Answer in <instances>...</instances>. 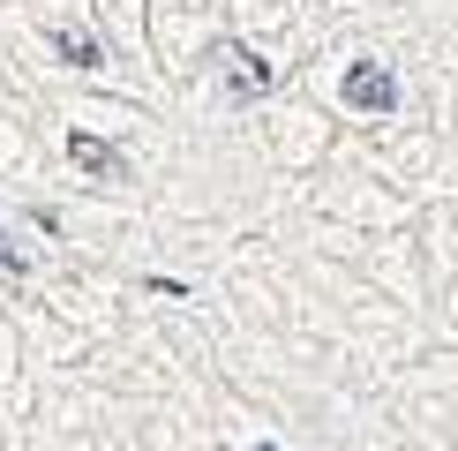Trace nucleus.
Returning <instances> with one entry per match:
<instances>
[{
	"label": "nucleus",
	"mask_w": 458,
	"mask_h": 451,
	"mask_svg": "<svg viewBox=\"0 0 458 451\" xmlns=\"http://www.w3.org/2000/svg\"><path fill=\"white\" fill-rule=\"evenodd\" d=\"M338 98H346L353 113H398V75L384 61H353L346 75H338Z\"/></svg>",
	"instance_id": "1"
},
{
	"label": "nucleus",
	"mask_w": 458,
	"mask_h": 451,
	"mask_svg": "<svg viewBox=\"0 0 458 451\" xmlns=\"http://www.w3.org/2000/svg\"><path fill=\"white\" fill-rule=\"evenodd\" d=\"M211 61H218V83H225V98H263V90H271V68H263L256 53L241 46V38L211 46Z\"/></svg>",
	"instance_id": "2"
},
{
	"label": "nucleus",
	"mask_w": 458,
	"mask_h": 451,
	"mask_svg": "<svg viewBox=\"0 0 458 451\" xmlns=\"http://www.w3.org/2000/svg\"><path fill=\"white\" fill-rule=\"evenodd\" d=\"M68 158L83 166V174H98V181H121V174H128V158H121V150H113V143H98V136H83V128L68 136Z\"/></svg>",
	"instance_id": "3"
},
{
	"label": "nucleus",
	"mask_w": 458,
	"mask_h": 451,
	"mask_svg": "<svg viewBox=\"0 0 458 451\" xmlns=\"http://www.w3.org/2000/svg\"><path fill=\"white\" fill-rule=\"evenodd\" d=\"M53 53H61L68 68H98V61H106V46H98L90 30H53Z\"/></svg>",
	"instance_id": "4"
},
{
	"label": "nucleus",
	"mask_w": 458,
	"mask_h": 451,
	"mask_svg": "<svg viewBox=\"0 0 458 451\" xmlns=\"http://www.w3.org/2000/svg\"><path fill=\"white\" fill-rule=\"evenodd\" d=\"M0 271H30V263H23V249L8 241V226H0Z\"/></svg>",
	"instance_id": "5"
},
{
	"label": "nucleus",
	"mask_w": 458,
	"mask_h": 451,
	"mask_svg": "<svg viewBox=\"0 0 458 451\" xmlns=\"http://www.w3.org/2000/svg\"><path fill=\"white\" fill-rule=\"evenodd\" d=\"M256 451H278V444H256Z\"/></svg>",
	"instance_id": "6"
}]
</instances>
